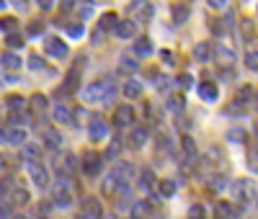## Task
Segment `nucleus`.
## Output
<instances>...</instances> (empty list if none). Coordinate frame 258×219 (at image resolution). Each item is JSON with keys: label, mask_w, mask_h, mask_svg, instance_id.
<instances>
[{"label": "nucleus", "mask_w": 258, "mask_h": 219, "mask_svg": "<svg viewBox=\"0 0 258 219\" xmlns=\"http://www.w3.org/2000/svg\"><path fill=\"white\" fill-rule=\"evenodd\" d=\"M119 93V85L111 80V78H106V80H96V83H88L83 88V101H88V103H109L114 101Z\"/></svg>", "instance_id": "1"}, {"label": "nucleus", "mask_w": 258, "mask_h": 219, "mask_svg": "<svg viewBox=\"0 0 258 219\" xmlns=\"http://www.w3.org/2000/svg\"><path fill=\"white\" fill-rule=\"evenodd\" d=\"M70 188H73V181L70 178H59V183H57V188H54V193H52V206H57V209H70L73 206V193H70Z\"/></svg>", "instance_id": "2"}, {"label": "nucleus", "mask_w": 258, "mask_h": 219, "mask_svg": "<svg viewBox=\"0 0 258 219\" xmlns=\"http://www.w3.org/2000/svg\"><path fill=\"white\" fill-rule=\"evenodd\" d=\"M80 168L85 175H98L103 170V155H98V152H85L80 160Z\"/></svg>", "instance_id": "3"}, {"label": "nucleus", "mask_w": 258, "mask_h": 219, "mask_svg": "<svg viewBox=\"0 0 258 219\" xmlns=\"http://www.w3.org/2000/svg\"><path fill=\"white\" fill-rule=\"evenodd\" d=\"M44 52H47L49 57H54V59H64V57L70 54L68 44H64L59 36H49V39H44Z\"/></svg>", "instance_id": "4"}, {"label": "nucleus", "mask_w": 258, "mask_h": 219, "mask_svg": "<svg viewBox=\"0 0 258 219\" xmlns=\"http://www.w3.org/2000/svg\"><path fill=\"white\" fill-rule=\"evenodd\" d=\"M111 121H114V126H119V129H124V126H129V124H135V108L129 106V103L116 106V111H114Z\"/></svg>", "instance_id": "5"}, {"label": "nucleus", "mask_w": 258, "mask_h": 219, "mask_svg": "<svg viewBox=\"0 0 258 219\" xmlns=\"http://www.w3.org/2000/svg\"><path fill=\"white\" fill-rule=\"evenodd\" d=\"M29 175H31V181H34L39 188H47V186H49V170L41 165L39 160L29 163Z\"/></svg>", "instance_id": "6"}, {"label": "nucleus", "mask_w": 258, "mask_h": 219, "mask_svg": "<svg viewBox=\"0 0 258 219\" xmlns=\"http://www.w3.org/2000/svg\"><path fill=\"white\" fill-rule=\"evenodd\" d=\"M232 196L235 199H240V201H253L255 199V183L253 181H235L232 186Z\"/></svg>", "instance_id": "7"}, {"label": "nucleus", "mask_w": 258, "mask_h": 219, "mask_svg": "<svg viewBox=\"0 0 258 219\" xmlns=\"http://www.w3.org/2000/svg\"><path fill=\"white\" fill-rule=\"evenodd\" d=\"M83 64H85V59L80 57L73 67H70V72H68V78H64V91L68 93H75L78 91V85H80V70H83Z\"/></svg>", "instance_id": "8"}, {"label": "nucleus", "mask_w": 258, "mask_h": 219, "mask_svg": "<svg viewBox=\"0 0 258 219\" xmlns=\"http://www.w3.org/2000/svg\"><path fill=\"white\" fill-rule=\"evenodd\" d=\"M88 137H91L93 142L106 139V137H109V124L101 121V116H93V124H88Z\"/></svg>", "instance_id": "9"}, {"label": "nucleus", "mask_w": 258, "mask_h": 219, "mask_svg": "<svg viewBox=\"0 0 258 219\" xmlns=\"http://www.w3.org/2000/svg\"><path fill=\"white\" fill-rule=\"evenodd\" d=\"M83 214L88 219H103V209H101V201L93 199V196H85L83 199Z\"/></svg>", "instance_id": "10"}, {"label": "nucleus", "mask_w": 258, "mask_h": 219, "mask_svg": "<svg viewBox=\"0 0 258 219\" xmlns=\"http://www.w3.org/2000/svg\"><path fill=\"white\" fill-rule=\"evenodd\" d=\"M3 142H8L13 147H21V144L26 142V129L24 126H13V129L3 131Z\"/></svg>", "instance_id": "11"}, {"label": "nucleus", "mask_w": 258, "mask_h": 219, "mask_svg": "<svg viewBox=\"0 0 258 219\" xmlns=\"http://www.w3.org/2000/svg\"><path fill=\"white\" fill-rule=\"evenodd\" d=\"M52 116H54V121H57V124H75V114H73V108H70V106H64V103H57V106H54Z\"/></svg>", "instance_id": "12"}, {"label": "nucleus", "mask_w": 258, "mask_h": 219, "mask_svg": "<svg viewBox=\"0 0 258 219\" xmlns=\"http://www.w3.org/2000/svg\"><path fill=\"white\" fill-rule=\"evenodd\" d=\"M114 34H116L119 39H132V36L137 34V24H135V21H116Z\"/></svg>", "instance_id": "13"}, {"label": "nucleus", "mask_w": 258, "mask_h": 219, "mask_svg": "<svg viewBox=\"0 0 258 219\" xmlns=\"http://www.w3.org/2000/svg\"><path fill=\"white\" fill-rule=\"evenodd\" d=\"M39 158H41V144H34V142H24V144H21V160L34 163Z\"/></svg>", "instance_id": "14"}, {"label": "nucleus", "mask_w": 258, "mask_h": 219, "mask_svg": "<svg viewBox=\"0 0 258 219\" xmlns=\"http://www.w3.org/2000/svg\"><path fill=\"white\" fill-rule=\"evenodd\" d=\"M0 64H3L8 72H18L24 62H21V57L16 52H3V54H0Z\"/></svg>", "instance_id": "15"}, {"label": "nucleus", "mask_w": 258, "mask_h": 219, "mask_svg": "<svg viewBox=\"0 0 258 219\" xmlns=\"http://www.w3.org/2000/svg\"><path fill=\"white\" fill-rule=\"evenodd\" d=\"M78 168H80V160H78V155H73V152H64V155H62V165H59V173L70 175V173H75Z\"/></svg>", "instance_id": "16"}, {"label": "nucleus", "mask_w": 258, "mask_h": 219, "mask_svg": "<svg viewBox=\"0 0 258 219\" xmlns=\"http://www.w3.org/2000/svg\"><path fill=\"white\" fill-rule=\"evenodd\" d=\"M212 57H217L222 64L235 62V52H232L230 47H225V44H217V47H212Z\"/></svg>", "instance_id": "17"}, {"label": "nucleus", "mask_w": 258, "mask_h": 219, "mask_svg": "<svg viewBox=\"0 0 258 219\" xmlns=\"http://www.w3.org/2000/svg\"><path fill=\"white\" fill-rule=\"evenodd\" d=\"M150 139V131H147V126H137L135 131H132V134H129V144H132V147H145V142Z\"/></svg>", "instance_id": "18"}, {"label": "nucleus", "mask_w": 258, "mask_h": 219, "mask_svg": "<svg viewBox=\"0 0 258 219\" xmlns=\"http://www.w3.org/2000/svg\"><path fill=\"white\" fill-rule=\"evenodd\" d=\"M194 59L197 62H209L212 59V44L209 41H199L197 47H194Z\"/></svg>", "instance_id": "19"}, {"label": "nucleus", "mask_w": 258, "mask_h": 219, "mask_svg": "<svg viewBox=\"0 0 258 219\" xmlns=\"http://www.w3.org/2000/svg\"><path fill=\"white\" fill-rule=\"evenodd\" d=\"M29 191L26 188H21V186H16L13 191H11V206H26L29 204Z\"/></svg>", "instance_id": "20"}, {"label": "nucleus", "mask_w": 258, "mask_h": 219, "mask_svg": "<svg viewBox=\"0 0 258 219\" xmlns=\"http://www.w3.org/2000/svg\"><path fill=\"white\" fill-rule=\"evenodd\" d=\"M41 137H44V144L49 150H59L62 147V134L57 129H44V134H41Z\"/></svg>", "instance_id": "21"}, {"label": "nucleus", "mask_w": 258, "mask_h": 219, "mask_svg": "<svg viewBox=\"0 0 258 219\" xmlns=\"http://www.w3.org/2000/svg\"><path fill=\"white\" fill-rule=\"evenodd\" d=\"M199 96L204 101H217L220 98V91H217V85H214V83H202L199 85Z\"/></svg>", "instance_id": "22"}, {"label": "nucleus", "mask_w": 258, "mask_h": 219, "mask_svg": "<svg viewBox=\"0 0 258 219\" xmlns=\"http://www.w3.org/2000/svg\"><path fill=\"white\" fill-rule=\"evenodd\" d=\"M16 188V178L11 173L6 175H0V199H6V196H11V191Z\"/></svg>", "instance_id": "23"}, {"label": "nucleus", "mask_w": 258, "mask_h": 219, "mask_svg": "<svg viewBox=\"0 0 258 219\" xmlns=\"http://www.w3.org/2000/svg\"><path fill=\"white\" fill-rule=\"evenodd\" d=\"M121 91H124L126 98H140V96H142V83H140V80H126Z\"/></svg>", "instance_id": "24"}, {"label": "nucleus", "mask_w": 258, "mask_h": 219, "mask_svg": "<svg viewBox=\"0 0 258 219\" xmlns=\"http://www.w3.org/2000/svg\"><path fill=\"white\" fill-rule=\"evenodd\" d=\"M116 21H119V16L116 13H103L101 16V21H98V31H114V26H116Z\"/></svg>", "instance_id": "25"}, {"label": "nucleus", "mask_w": 258, "mask_h": 219, "mask_svg": "<svg viewBox=\"0 0 258 219\" xmlns=\"http://www.w3.org/2000/svg\"><path fill=\"white\" fill-rule=\"evenodd\" d=\"M155 181H158V178H155V173L150 170V168L140 173V188H145V191H153V188H155Z\"/></svg>", "instance_id": "26"}, {"label": "nucleus", "mask_w": 258, "mask_h": 219, "mask_svg": "<svg viewBox=\"0 0 258 219\" xmlns=\"http://www.w3.org/2000/svg\"><path fill=\"white\" fill-rule=\"evenodd\" d=\"M181 150H183V155H186L188 160H197V142H194L191 137L183 134V139H181Z\"/></svg>", "instance_id": "27"}, {"label": "nucleus", "mask_w": 258, "mask_h": 219, "mask_svg": "<svg viewBox=\"0 0 258 219\" xmlns=\"http://www.w3.org/2000/svg\"><path fill=\"white\" fill-rule=\"evenodd\" d=\"M155 186H158V193L163 196V199H170V196L176 193V183L173 181H155Z\"/></svg>", "instance_id": "28"}, {"label": "nucleus", "mask_w": 258, "mask_h": 219, "mask_svg": "<svg viewBox=\"0 0 258 219\" xmlns=\"http://www.w3.org/2000/svg\"><path fill=\"white\" fill-rule=\"evenodd\" d=\"M135 52H137L140 57H147V54H153V41H150L147 36L137 39V44H135Z\"/></svg>", "instance_id": "29"}, {"label": "nucleus", "mask_w": 258, "mask_h": 219, "mask_svg": "<svg viewBox=\"0 0 258 219\" xmlns=\"http://www.w3.org/2000/svg\"><path fill=\"white\" fill-rule=\"evenodd\" d=\"M119 181H129V175H132V163H119L114 170H111Z\"/></svg>", "instance_id": "30"}, {"label": "nucleus", "mask_w": 258, "mask_h": 219, "mask_svg": "<svg viewBox=\"0 0 258 219\" xmlns=\"http://www.w3.org/2000/svg\"><path fill=\"white\" fill-rule=\"evenodd\" d=\"M150 214V204L147 201H135L132 204V219H145Z\"/></svg>", "instance_id": "31"}, {"label": "nucleus", "mask_w": 258, "mask_h": 219, "mask_svg": "<svg viewBox=\"0 0 258 219\" xmlns=\"http://www.w3.org/2000/svg\"><path fill=\"white\" fill-rule=\"evenodd\" d=\"M214 216H217V219H230L232 216V204L217 201V206H214Z\"/></svg>", "instance_id": "32"}, {"label": "nucleus", "mask_w": 258, "mask_h": 219, "mask_svg": "<svg viewBox=\"0 0 258 219\" xmlns=\"http://www.w3.org/2000/svg\"><path fill=\"white\" fill-rule=\"evenodd\" d=\"M119 70L121 72H126V75H135L137 70H140V64L132 59V57H121V64H119Z\"/></svg>", "instance_id": "33"}, {"label": "nucleus", "mask_w": 258, "mask_h": 219, "mask_svg": "<svg viewBox=\"0 0 258 219\" xmlns=\"http://www.w3.org/2000/svg\"><path fill=\"white\" fill-rule=\"evenodd\" d=\"M173 21L176 24H186L188 21V6H183V3L173 6Z\"/></svg>", "instance_id": "34"}, {"label": "nucleus", "mask_w": 258, "mask_h": 219, "mask_svg": "<svg viewBox=\"0 0 258 219\" xmlns=\"http://www.w3.org/2000/svg\"><path fill=\"white\" fill-rule=\"evenodd\" d=\"M31 111H34V114H41V111H47V98L41 96V93L31 96Z\"/></svg>", "instance_id": "35"}, {"label": "nucleus", "mask_w": 258, "mask_h": 219, "mask_svg": "<svg viewBox=\"0 0 258 219\" xmlns=\"http://www.w3.org/2000/svg\"><path fill=\"white\" fill-rule=\"evenodd\" d=\"M6 44H8V47L11 49H21V47H24V36H21V34H16V31H11L8 36H6Z\"/></svg>", "instance_id": "36"}, {"label": "nucleus", "mask_w": 258, "mask_h": 219, "mask_svg": "<svg viewBox=\"0 0 258 219\" xmlns=\"http://www.w3.org/2000/svg\"><path fill=\"white\" fill-rule=\"evenodd\" d=\"M8 124L11 126H24V124H29V119H26V114H21V111H11L8 114Z\"/></svg>", "instance_id": "37"}, {"label": "nucleus", "mask_w": 258, "mask_h": 219, "mask_svg": "<svg viewBox=\"0 0 258 219\" xmlns=\"http://www.w3.org/2000/svg\"><path fill=\"white\" fill-rule=\"evenodd\" d=\"M16 26H18V21H16L13 16H6V18H0V31L11 34V31H16Z\"/></svg>", "instance_id": "38"}, {"label": "nucleus", "mask_w": 258, "mask_h": 219, "mask_svg": "<svg viewBox=\"0 0 258 219\" xmlns=\"http://www.w3.org/2000/svg\"><path fill=\"white\" fill-rule=\"evenodd\" d=\"M227 142H232V144L245 142V131H243V129H230V131H227Z\"/></svg>", "instance_id": "39"}, {"label": "nucleus", "mask_w": 258, "mask_h": 219, "mask_svg": "<svg viewBox=\"0 0 258 219\" xmlns=\"http://www.w3.org/2000/svg\"><path fill=\"white\" fill-rule=\"evenodd\" d=\"M245 67H248L250 72H255V70H258V54H255V49L245 52Z\"/></svg>", "instance_id": "40"}, {"label": "nucleus", "mask_w": 258, "mask_h": 219, "mask_svg": "<svg viewBox=\"0 0 258 219\" xmlns=\"http://www.w3.org/2000/svg\"><path fill=\"white\" fill-rule=\"evenodd\" d=\"M6 103H8V108H11V111H21L26 101L21 98V96H8V98H6Z\"/></svg>", "instance_id": "41"}, {"label": "nucleus", "mask_w": 258, "mask_h": 219, "mask_svg": "<svg viewBox=\"0 0 258 219\" xmlns=\"http://www.w3.org/2000/svg\"><path fill=\"white\" fill-rule=\"evenodd\" d=\"M119 152H121V139H119V137H114V139H111V144H109V150H106V158H116Z\"/></svg>", "instance_id": "42"}, {"label": "nucleus", "mask_w": 258, "mask_h": 219, "mask_svg": "<svg viewBox=\"0 0 258 219\" xmlns=\"http://www.w3.org/2000/svg\"><path fill=\"white\" fill-rule=\"evenodd\" d=\"M188 219H207L204 206H202V204H194V206L188 209Z\"/></svg>", "instance_id": "43"}, {"label": "nucleus", "mask_w": 258, "mask_h": 219, "mask_svg": "<svg viewBox=\"0 0 258 219\" xmlns=\"http://www.w3.org/2000/svg\"><path fill=\"white\" fill-rule=\"evenodd\" d=\"M209 186H212V191H222V188H227V178L225 175H214L209 181Z\"/></svg>", "instance_id": "44"}, {"label": "nucleus", "mask_w": 258, "mask_h": 219, "mask_svg": "<svg viewBox=\"0 0 258 219\" xmlns=\"http://www.w3.org/2000/svg\"><path fill=\"white\" fill-rule=\"evenodd\" d=\"M41 31H44V21H34V24L29 26V36H36Z\"/></svg>", "instance_id": "45"}, {"label": "nucleus", "mask_w": 258, "mask_h": 219, "mask_svg": "<svg viewBox=\"0 0 258 219\" xmlns=\"http://www.w3.org/2000/svg\"><path fill=\"white\" fill-rule=\"evenodd\" d=\"M29 67H31V70H41V67H44V62H41L39 54H31V57H29Z\"/></svg>", "instance_id": "46"}, {"label": "nucleus", "mask_w": 258, "mask_h": 219, "mask_svg": "<svg viewBox=\"0 0 258 219\" xmlns=\"http://www.w3.org/2000/svg\"><path fill=\"white\" fill-rule=\"evenodd\" d=\"M178 85H181V88H186V91H188V88L194 85V78H191L188 72H183V75H178Z\"/></svg>", "instance_id": "47"}, {"label": "nucleus", "mask_w": 258, "mask_h": 219, "mask_svg": "<svg viewBox=\"0 0 258 219\" xmlns=\"http://www.w3.org/2000/svg\"><path fill=\"white\" fill-rule=\"evenodd\" d=\"M181 103H183V101H181L178 96H173V98L168 101V111H181Z\"/></svg>", "instance_id": "48"}, {"label": "nucleus", "mask_w": 258, "mask_h": 219, "mask_svg": "<svg viewBox=\"0 0 258 219\" xmlns=\"http://www.w3.org/2000/svg\"><path fill=\"white\" fill-rule=\"evenodd\" d=\"M8 3H11L13 8H18V11H26V8H29V0H8Z\"/></svg>", "instance_id": "49"}, {"label": "nucleus", "mask_w": 258, "mask_h": 219, "mask_svg": "<svg viewBox=\"0 0 258 219\" xmlns=\"http://www.w3.org/2000/svg\"><path fill=\"white\" fill-rule=\"evenodd\" d=\"M160 57H163V62H165V64H173V59H176L170 49H163V52H160Z\"/></svg>", "instance_id": "50"}, {"label": "nucleus", "mask_w": 258, "mask_h": 219, "mask_svg": "<svg viewBox=\"0 0 258 219\" xmlns=\"http://www.w3.org/2000/svg\"><path fill=\"white\" fill-rule=\"evenodd\" d=\"M36 3H39V8H41V11H49V8L54 6L52 0H36Z\"/></svg>", "instance_id": "51"}, {"label": "nucleus", "mask_w": 258, "mask_h": 219, "mask_svg": "<svg viewBox=\"0 0 258 219\" xmlns=\"http://www.w3.org/2000/svg\"><path fill=\"white\" fill-rule=\"evenodd\" d=\"M83 31H85L83 26H70V29H68V34H70V36H80Z\"/></svg>", "instance_id": "52"}, {"label": "nucleus", "mask_w": 258, "mask_h": 219, "mask_svg": "<svg viewBox=\"0 0 258 219\" xmlns=\"http://www.w3.org/2000/svg\"><path fill=\"white\" fill-rule=\"evenodd\" d=\"M8 214H11V206L0 201V219H3V216H8Z\"/></svg>", "instance_id": "53"}, {"label": "nucleus", "mask_w": 258, "mask_h": 219, "mask_svg": "<svg viewBox=\"0 0 258 219\" xmlns=\"http://www.w3.org/2000/svg\"><path fill=\"white\" fill-rule=\"evenodd\" d=\"M75 8V0H62V11H73Z\"/></svg>", "instance_id": "54"}, {"label": "nucleus", "mask_w": 258, "mask_h": 219, "mask_svg": "<svg viewBox=\"0 0 258 219\" xmlns=\"http://www.w3.org/2000/svg\"><path fill=\"white\" fill-rule=\"evenodd\" d=\"M225 3H227V0H209V6H212V8H222Z\"/></svg>", "instance_id": "55"}, {"label": "nucleus", "mask_w": 258, "mask_h": 219, "mask_svg": "<svg viewBox=\"0 0 258 219\" xmlns=\"http://www.w3.org/2000/svg\"><path fill=\"white\" fill-rule=\"evenodd\" d=\"M6 8V0H0V11H3Z\"/></svg>", "instance_id": "56"}, {"label": "nucleus", "mask_w": 258, "mask_h": 219, "mask_svg": "<svg viewBox=\"0 0 258 219\" xmlns=\"http://www.w3.org/2000/svg\"><path fill=\"white\" fill-rule=\"evenodd\" d=\"M78 219H88V216H85V214H80V216H78Z\"/></svg>", "instance_id": "57"}, {"label": "nucleus", "mask_w": 258, "mask_h": 219, "mask_svg": "<svg viewBox=\"0 0 258 219\" xmlns=\"http://www.w3.org/2000/svg\"><path fill=\"white\" fill-rule=\"evenodd\" d=\"M0 170H3V158H0Z\"/></svg>", "instance_id": "58"}, {"label": "nucleus", "mask_w": 258, "mask_h": 219, "mask_svg": "<svg viewBox=\"0 0 258 219\" xmlns=\"http://www.w3.org/2000/svg\"><path fill=\"white\" fill-rule=\"evenodd\" d=\"M0 142H3V131H0Z\"/></svg>", "instance_id": "59"}, {"label": "nucleus", "mask_w": 258, "mask_h": 219, "mask_svg": "<svg viewBox=\"0 0 258 219\" xmlns=\"http://www.w3.org/2000/svg\"><path fill=\"white\" fill-rule=\"evenodd\" d=\"M21 219H26V216H21Z\"/></svg>", "instance_id": "60"}, {"label": "nucleus", "mask_w": 258, "mask_h": 219, "mask_svg": "<svg viewBox=\"0 0 258 219\" xmlns=\"http://www.w3.org/2000/svg\"><path fill=\"white\" fill-rule=\"evenodd\" d=\"M114 219H119V216H114Z\"/></svg>", "instance_id": "61"}]
</instances>
